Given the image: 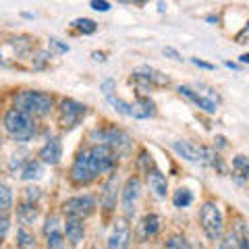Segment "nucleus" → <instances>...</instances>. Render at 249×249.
Here are the masks:
<instances>
[{
    "label": "nucleus",
    "instance_id": "18",
    "mask_svg": "<svg viewBox=\"0 0 249 249\" xmlns=\"http://www.w3.org/2000/svg\"><path fill=\"white\" fill-rule=\"evenodd\" d=\"M62 231H65V241H69L73 247H77L85 237V224L83 220H77V218H67L62 222Z\"/></svg>",
    "mask_w": 249,
    "mask_h": 249
},
{
    "label": "nucleus",
    "instance_id": "28",
    "mask_svg": "<svg viewBox=\"0 0 249 249\" xmlns=\"http://www.w3.org/2000/svg\"><path fill=\"white\" fill-rule=\"evenodd\" d=\"M218 249H239V241H237V232L229 231L227 235H222L218 241Z\"/></svg>",
    "mask_w": 249,
    "mask_h": 249
},
{
    "label": "nucleus",
    "instance_id": "14",
    "mask_svg": "<svg viewBox=\"0 0 249 249\" xmlns=\"http://www.w3.org/2000/svg\"><path fill=\"white\" fill-rule=\"evenodd\" d=\"M133 77H131V81H137V83H142L143 88H156V85H168L170 79L164 75V73H160L158 69H154V67H147V65H142V67H137L133 73H131Z\"/></svg>",
    "mask_w": 249,
    "mask_h": 249
},
{
    "label": "nucleus",
    "instance_id": "37",
    "mask_svg": "<svg viewBox=\"0 0 249 249\" xmlns=\"http://www.w3.org/2000/svg\"><path fill=\"white\" fill-rule=\"evenodd\" d=\"M0 145H2V139H0Z\"/></svg>",
    "mask_w": 249,
    "mask_h": 249
},
{
    "label": "nucleus",
    "instance_id": "24",
    "mask_svg": "<svg viewBox=\"0 0 249 249\" xmlns=\"http://www.w3.org/2000/svg\"><path fill=\"white\" fill-rule=\"evenodd\" d=\"M173 204H175L177 208H187V206H191V204H193V193L187 189V187H181V189L175 191Z\"/></svg>",
    "mask_w": 249,
    "mask_h": 249
},
{
    "label": "nucleus",
    "instance_id": "3",
    "mask_svg": "<svg viewBox=\"0 0 249 249\" xmlns=\"http://www.w3.org/2000/svg\"><path fill=\"white\" fill-rule=\"evenodd\" d=\"M2 123H4V131H6V133H9L15 142H21V143L34 139L36 133H37V124H36L34 116L21 112V110H17V108L6 110Z\"/></svg>",
    "mask_w": 249,
    "mask_h": 249
},
{
    "label": "nucleus",
    "instance_id": "5",
    "mask_svg": "<svg viewBox=\"0 0 249 249\" xmlns=\"http://www.w3.org/2000/svg\"><path fill=\"white\" fill-rule=\"evenodd\" d=\"M178 93L208 114H214L218 110V104H220L218 91L212 88V85H206V83L193 85V88L191 85H178Z\"/></svg>",
    "mask_w": 249,
    "mask_h": 249
},
{
    "label": "nucleus",
    "instance_id": "25",
    "mask_svg": "<svg viewBox=\"0 0 249 249\" xmlns=\"http://www.w3.org/2000/svg\"><path fill=\"white\" fill-rule=\"evenodd\" d=\"M11 210H13V191L0 183V212L11 214Z\"/></svg>",
    "mask_w": 249,
    "mask_h": 249
},
{
    "label": "nucleus",
    "instance_id": "20",
    "mask_svg": "<svg viewBox=\"0 0 249 249\" xmlns=\"http://www.w3.org/2000/svg\"><path fill=\"white\" fill-rule=\"evenodd\" d=\"M17 216H19V222L23 224V227L34 224L37 220V208H36V204H31V201H23V204L17 208Z\"/></svg>",
    "mask_w": 249,
    "mask_h": 249
},
{
    "label": "nucleus",
    "instance_id": "9",
    "mask_svg": "<svg viewBox=\"0 0 249 249\" xmlns=\"http://www.w3.org/2000/svg\"><path fill=\"white\" fill-rule=\"evenodd\" d=\"M85 114H88V106L77 102V100H71V98H65L60 102V108H58V121L65 129H75L79 124Z\"/></svg>",
    "mask_w": 249,
    "mask_h": 249
},
{
    "label": "nucleus",
    "instance_id": "17",
    "mask_svg": "<svg viewBox=\"0 0 249 249\" xmlns=\"http://www.w3.org/2000/svg\"><path fill=\"white\" fill-rule=\"evenodd\" d=\"M145 175H147V187H150V191L154 193L156 197L164 199V197H166V193H168V181H166V177L162 175L156 166L147 168V170H145Z\"/></svg>",
    "mask_w": 249,
    "mask_h": 249
},
{
    "label": "nucleus",
    "instance_id": "16",
    "mask_svg": "<svg viewBox=\"0 0 249 249\" xmlns=\"http://www.w3.org/2000/svg\"><path fill=\"white\" fill-rule=\"evenodd\" d=\"M60 158H62V143L58 137L48 139V142L40 147V152H37V160L46 166H56Z\"/></svg>",
    "mask_w": 249,
    "mask_h": 249
},
{
    "label": "nucleus",
    "instance_id": "30",
    "mask_svg": "<svg viewBox=\"0 0 249 249\" xmlns=\"http://www.w3.org/2000/svg\"><path fill=\"white\" fill-rule=\"evenodd\" d=\"M50 48H52L54 52H58V54H67V52H69V44L56 40V37H50Z\"/></svg>",
    "mask_w": 249,
    "mask_h": 249
},
{
    "label": "nucleus",
    "instance_id": "6",
    "mask_svg": "<svg viewBox=\"0 0 249 249\" xmlns=\"http://www.w3.org/2000/svg\"><path fill=\"white\" fill-rule=\"evenodd\" d=\"M91 142H96V145H104L108 147L116 158H123V156H127L131 152V137L124 133L121 129H93L91 131Z\"/></svg>",
    "mask_w": 249,
    "mask_h": 249
},
{
    "label": "nucleus",
    "instance_id": "34",
    "mask_svg": "<svg viewBox=\"0 0 249 249\" xmlns=\"http://www.w3.org/2000/svg\"><path fill=\"white\" fill-rule=\"evenodd\" d=\"M162 52H164V56H170L173 60H183V56H181V54H178L175 48H164Z\"/></svg>",
    "mask_w": 249,
    "mask_h": 249
},
{
    "label": "nucleus",
    "instance_id": "13",
    "mask_svg": "<svg viewBox=\"0 0 249 249\" xmlns=\"http://www.w3.org/2000/svg\"><path fill=\"white\" fill-rule=\"evenodd\" d=\"M131 247V224L127 218H116L112 231L108 235L106 249H129Z\"/></svg>",
    "mask_w": 249,
    "mask_h": 249
},
{
    "label": "nucleus",
    "instance_id": "21",
    "mask_svg": "<svg viewBox=\"0 0 249 249\" xmlns=\"http://www.w3.org/2000/svg\"><path fill=\"white\" fill-rule=\"evenodd\" d=\"M44 175V164L40 160H27L21 168V178L23 181H36Z\"/></svg>",
    "mask_w": 249,
    "mask_h": 249
},
{
    "label": "nucleus",
    "instance_id": "32",
    "mask_svg": "<svg viewBox=\"0 0 249 249\" xmlns=\"http://www.w3.org/2000/svg\"><path fill=\"white\" fill-rule=\"evenodd\" d=\"M89 6H91L93 11H100V13L110 11V2H106V0H91Z\"/></svg>",
    "mask_w": 249,
    "mask_h": 249
},
{
    "label": "nucleus",
    "instance_id": "33",
    "mask_svg": "<svg viewBox=\"0 0 249 249\" xmlns=\"http://www.w3.org/2000/svg\"><path fill=\"white\" fill-rule=\"evenodd\" d=\"M116 88V83H114V79H106L104 83H102V91H104V96H112V89Z\"/></svg>",
    "mask_w": 249,
    "mask_h": 249
},
{
    "label": "nucleus",
    "instance_id": "22",
    "mask_svg": "<svg viewBox=\"0 0 249 249\" xmlns=\"http://www.w3.org/2000/svg\"><path fill=\"white\" fill-rule=\"evenodd\" d=\"M232 175L237 177L239 183H245V178L249 175V160H247V156L239 154V156L232 158Z\"/></svg>",
    "mask_w": 249,
    "mask_h": 249
},
{
    "label": "nucleus",
    "instance_id": "29",
    "mask_svg": "<svg viewBox=\"0 0 249 249\" xmlns=\"http://www.w3.org/2000/svg\"><path fill=\"white\" fill-rule=\"evenodd\" d=\"M9 229H11V218H9V214L0 212V241H4V237L9 235Z\"/></svg>",
    "mask_w": 249,
    "mask_h": 249
},
{
    "label": "nucleus",
    "instance_id": "26",
    "mask_svg": "<svg viewBox=\"0 0 249 249\" xmlns=\"http://www.w3.org/2000/svg\"><path fill=\"white\" fill-rule=\"evenodd\" d=\"M164 249H193L189 245V241H187L183 235H170L166 241H164Z\"/></svg>",
    "mask_w": 249,
    "mask_h": 249
},
{
    "label": "nucleus",
    "instance_id": "35",
    "mask_svg": "<svg viewBox=\"0 0 249 249\" xmlns=\"http://www.w3.org/2000/svg\"><path fill=\"white\" fill-rule=\"evenodd\" d=\"M191 62H193V65H196V67H201V69H208V71H212V69H214V65H210V62H204V60H199V58H193Z\"/></svg>",
    "mask_w": 249,
    "mask_h": 249
},
{
    "label": "nucleus",
    "instance_id": "23",
    "mask_svg": "<svg viewBox=\"0 0 249 249\" xmlns=\"http://www.w3.org/2000/svg\"><path fill=\"white\" fill-rule=\"evenodd\" d=\"M17 247L19 249H37V243H36V237L27 227H21L17 231Z\"/></svg>",
    "mask_w": 249,
    "mask_h": 249
},
{
    "label": "nucleus",
    "instance_id": "31",
    "mask_svg": "<svg viewBox=\"0 0 249 249\" xmlns=\"http://www.w3.org/2000/svg\"><path fill=\"white\" fill-rule=\"evenodd\" d=\"M48 60H50V54H48V52H44V50H40V52L36 54V62H34V67H36V69H44V67H46V62H48Z\"/></svg>",
    "mask_w": 249,
    "mask_h": 249
},
{
    "label": "nucleus",
    "instance_id": "12",
    "mask_svg": "<svg viewBox=\"0 0 249 249\" xmlns=\"http://www.w3.org/2000/svg\"><path fill=\"white\" fill-rule=\"evenodd\" d=\"M44 237H46V249H65V231H62V220L52 214L44 222Z\"/></svg>",
    "mask_w": 249,
    "mask_h": 249
},
{
    "label": "nucleus",
    "instance_id": "8",
    "mask_svg": "<svg viewBox=\"0 0 249 249\" xmlns=\"http://www.w3.org/2000/svg\"><path fill=\"white\" fill-rule=\"evenodd\" d=\"M108 104L119 114H124V116H133V119H150V116L156 114V106L150 98H143L139 96L135 102H124V100L116 98V96H106Z\"/></svg>",
    "mask_w": 249,
    "mask_h": 249
},
{
    "label": "nucleus",
    "instance_id": "7",
    "mask_svg": "<svg viewBox=\"0 0 249 249\" xmlns=\"http://www.w3.org/2000/svg\"><path fill=\"white\" fill-rule=\"evenodd\" d=\"M199 224L201 231L206 232V237L214 241V243L220 241V237L224 235V218L220 212V206L214 199L204 201V206L199 208Z\"/></svg>",
    "mask_w": 249,
    "mask_h": 249
},
{
    "label": "nucleus",
    "instance_id": "1",
    "mask_svg": "<svg viewBox=\"0 0 249 249\" xmlns=\"http://www.w3.org/2000/svg\"><path fill=\"white\" fill-rule=\"evenodd\" d=\"M116 162L119 158L108 147L93 143L91 147H85L75 156L71 166V181L75 185H89L100 175L116 170Z\"/></svg>",
    "mask_w": 249,
    "mask_h": 249
},
{
    "label": "nucleus",
    "instance_id": "10",
    "mask_svg": "<svg viewBox=\"0 0 249 249\" xmlns=\"http://www.w3.org/2000/svg\"><path fill=\"white\" fill-rule=\"evenodd\" d=\"M96 210V197L93 196H75L69 197L65 204H62V214L67 218H77V220H85L88 216L93 214Z\"/></svg>",
    "mask_w": 249,
    "mask_h": 249
},
{
    "label": "nucleus",
    "instance_id": "11",
    "mask_svg": "<svg viewBox=\"0 0 249 249\" xmlns=\"http://www.w3.org/2000/svg\"><path fill=\"white\" fill-rule=\"evenodd\" d=\"M139 197H142V181H139L137 177H129L121 191V204H123V210L127 216L135 214Z\"/></svg>",
    "mask_w": 249,
    "mask_h": 249
},
{
    "label": "nucleus",
    "instance_id": "27",
    "mask_svg": "<svg viewBox=\"0 0 249 249\" xmlns=\"http://www.w3.org/2000/svg\"><path fill=\"white\" fill-rule=\"evenodd\" d=\"M73 27H75L77 31H81V34H85V36H91L93 31L98 29L96 21H91V19H75V21H73Z\"/></svg>",
    "mask_w": 249,
    "mask_h": 249
},
{
    "label": "nucleus",
    "instance_id": "19",
    "mask_svg": "<svg viewBox=\"0 0 249 249\" xmlns=\"http://www.w3.org/2000/svg\"><path fill=\"white\" fill-rule=\"evenodd\" d=\"M160 227H162V218L158 214H145L142 218V222H139V237L143 241L150 239L160 231Z\"/></svg>",
    "mask_w": 249,
    "mask_h": 249
},
{
    "label": "nucleus",
    "instance_id": "36",
    "mask_svg": "<svg viewBox=\"0 0 249 249\" xmlns=\"http://www.w3.org/2000/svg\"><path fill=\"white\" fill-rule=\"evenodd\" d=\"M0 62H2V54H0Z\"/></svg>",
    "mask_w": 249,
    "mask_h": 249
},
{
    "label": "nucleus",
    "instance_id": "15",
    "mask_svg": "<svg viewBox=\"0 0 249 249\" xmlns=\"http://www.w3.org/2000/svg\"><path fill=\"white\" fill-rule=\"evenodd\" d=\"M116 197H119V175L116 170H112L110 177L104 181L102 185V193H100V206H102L106 212H112L116 208Z\"/></svg>",
    "mask_w": 249,
    "mask_h": 249
},
{
    "label": "nucleus",
    "instance_id": "2",
    "mask_svg": "<svg viewBox=\"0 0 249 249\" xmlns=\"http://www.w3.org/2000/svg\"><path fill=\"white\" fill-rule=\"evenodd\" d=\"M173 150L187 162H193V164H199V166H212V168H218L220 173H224L220 156H218L216 150H212V147H208V145L177 139V142H173Z\"/></svg>",
    "mask_w": 249,
    "mask_h": 249
},
{
    "label": "nucleus",
    "instance_id": "4",
    "mask_svg": "<svg viewBox=\"0 0 249 249\" xmlns=\"http://www.w3.org/2000/svg\"><path fill=\"white\" fill-rule=\"evenodd\" d=\"M15 108L29 116H48L54 108V100L44 91L23 89L15 96Z\"/></svg>",
    "mask_w": 249,
    "mask_h": 249
}]
</instances>
